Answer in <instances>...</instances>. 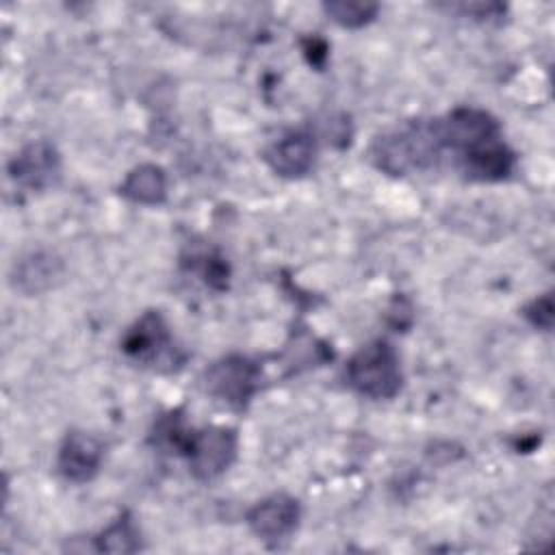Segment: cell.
Instances as JSON below:
<instances>
[{"label": "cell", "instance_id": "obj_1", "mask_svg": "<svg viewBox=\"0 0 555 555\" xmlns=\"http://www.w3.org/2000/svg\"><path fill=\"white\" fill-rule=\"evenodd\" d=\"M444 152L438 119L403 121L375 137L371 145L373 165L390 176L429 169Z\"/></svg>", "mask_w": 555, "mask_h": 555}, {"label": "cell", "instance_id": "obj_2", "mask_svg": "<svg viewBox=\"0 0 555 555\" xmlns=\"http://www.w3.org/2000/svg\"><path fill=\"white\" fill-rule=\"evenodd\" d=\"M345 379L362 397L392 399L403 382L395 347L386 340H373L360 347L347 362Z\"/></svg>", "mask_w": 555, "mask_h": 555}, {"label": "cell", "instance_id": "obj_3", "mask_svg": "<svg viewBox=\"0 0 555 555\" xmlns=\"http://www.w3.org/2000/svg\"><path fill=\"white\" fill-rule=\"evenodd\" d=\"M236 451H238L236 431L232 427H221V425L186 431V438L180 447V453L186 455L189 460L191 473L202 481H210L223 475L236 460Z\"/></svg>", "mask_w": 555, "mask_h": 555}, {"label": "cell", "instance_id": "obj_4", "mask_svg": "<svg viewBox=\"0 0 555 555\" xmlns=\"http://www.w3.org/2000/svg\"><path fill=\"white\" fill-rule=\"evenodd\" d=\"M121 351L152 369H167L171 371L176 364H180L178 349L171 340L169 327L158 310H147L121 338Z\"/></svg>", "mask_w": 555, "mask_h": 555}, {"label": "cell", "instance_id": "obj_5", "mask_svg": "<svg viewBox=\"0 0 555 555\" xmlns=\"http://www.w3.org/2000/svg\"><path fill=\"white\" fill-rule=\"evenodd\" d=\"M202 384L210 397L243 410L260 386V366L241 353H230L204 371Z\"/></svg>", "mask_w": 555, "mask_h": 555}, {"label": "cell", "instance_id": "obj_6", "mask_svg": "<svg viewBox=\"0 0 555 555\" xmlns=\"http://www.w3.org/2000/svg\"><path fill=\"white\" fill-rule=\"evenodd\" d=\"M438 121L444 150H451L457 158L501 141V126L496 117L483 108L457 106Z\"/></svg>", "mask_w": 555, "mask_h": 555}, {"label": "cell", "instance_id": "obj_7", "mask_svg": "<svg viewBox=\"0 0 555 555\" xmlns=\"http://www.w3.org/2000/svg\"><path fill=\"white\" fill-rule=\"evenodd\" d=\"M9 178L28 191H46L61 178V156L48 141H35L22 147L9 160Z\"/></svg>", "mask_w": 555, "mask_h": 555}, {"label": "cell", "instance_id": "obj_8", "mask_svg": "<svg viewBox=\"0 0 555 555\" xmlns=\"http://www.w3.org/2000/svg\"><path fill=\"white\" fill-rule=\"evenodd\" d=\"M299 503L291 494L278 492L258 501L247 512V525L264 542H280L288 538L299 522Z\"/></svg>", "mask_w": 555, "mask_h": 555}, {"label": "cell", "instance_id": "obj_9", "mask_svg": "<svg viewBox=\"0 0 555 555\" xmlns=\"http://www.w3.org/2000/svg\"><path fill=\"white\" fill-rule=\"evenodd\" d=\"M317 156V139L308 130H291L264 150V160L282 178L306 176Z\"/></svg>", "mask_w": 555, "mask_h": 555}, {"label": "cell", "instance_id": "obj_10", "mask_svg": "<svg viewBox=\"0 0 555 555\" xmlns=\"http://www.w3.org/2000/svg\"><path fill=\"white\" fill-rule=\"evenodd\" d=\"M102 442L87 431H69L59 449L56 468L72 483L91 481L102 464Z\"/></svg>", "mask_w": 555, "mask_h": 555}, {"label": "cell", "instance_id": "obj_11", "mask_svg": "<svg viewBox=\"0 0 555 555\" xmlns=\"http://www.w3.org/2000/svg\"><path fill=\"white\" fill-rule=\"evenodd\" d=\"M63 273V262L50 251H30L13 267L11 282L24 295H39L54 286Z\"/></svg>", "mask_w": 555, "mask_h": 555}, {"label": "cell", "instance_id": "obj_12", "mask_svg": "<svg viewBox=\"0 0 555 555\" xmlns=\"http://www.w3.org/2000/svg\"><path fill=\"white\" fill-rule=\"evenodd\" d=\"M514 152L503 143V139L457 158L464 176L477 182H499L507 178L514 169Z\"/></svg>", "mask_w": 555, "mask_h": 555}, {"label": "cell", "instance_id": "obj_13", "mask_svg": "<svg viewBox=\"0 0 555 555\" xmlns=\"http://www.w3.org/2000/svg\"><path fill=\"white\" fill-rule=\"evenodd\" d=\"M121 197L141 206L163 204L167 197V176L165 169L154 163L137 165L128 171L124 182L119 184Z\"/></svg>", "mask_w": 555, "mask_h": 555}, {"label": "cell", "instance_id": "obj_14", "mask_svg": "<svg viewBox=\"0 0 555 555\" xmlns=\"http://www.w3.org/2000/svg\"><path fill=\"white\" fill-rule=\"evenodd\" d=\"M139 546V531L128 514L119 516L95 538V551L104 553H134Z\"/></svg>", "mask_w": 555, "mask_h": 555}, {"label": "cell", "instance_id": "obj_15", "mask_svg": "<svg viewBox=\"0 0 555 555\" xmlns=\"http://www.w3.org/2000/svg\"><path fill=\"white\" fill-rule=\"evenodd\" d=\"M379 4L375 2H325L323 13L343 28H362L375 20Z\"/></svg>", "mask_w": 555, "mask_h": 555}, {"label": "cell", "instance_id": "obj_16", "mask_svg": "<svg viewBox=\"0 0 555 555\" xmlns=\"http://www.w3.org/2000/svg\"><path fill=\"white\" fill-rule=\"evenodd\" d=\"M522 314L533 327L548 332L553 327V297H551V293H544V295L535 297L531 304H527Z\"/></svg>", "mask_w": 555, "mask_h": 555}, {"label": "cell", "instance_id": "obj_17", "mask_svg": "<svg viewBox=\"0 0 555 555\" xmlns=\"http://www.w3.org/2000/svg\"><path fill=\"white\" fill-rule=\"evenodd\" d=\"M449 11L453 13H462V15H468L473 20H483V22H490V20H501V15L505 13V7L503 4H496V2H468V4H449L447 7Z\"/></svg>", "mask_w": 555, "mask_h": 555}]
</instances>
